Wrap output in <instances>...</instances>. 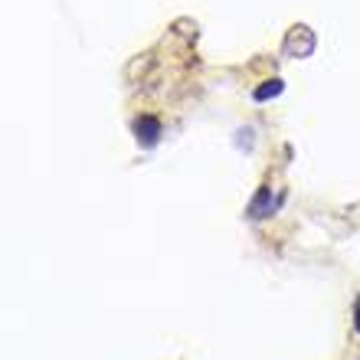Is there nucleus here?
I'll return each instance as SVG.
<instances>
[{"label": "nucleus", "instance_id": "1", "mask_svg": "<svg viewBox=\"0 0 360 360\" xmlns=\"http://www.w3.org/2000/svg\"><path fill=\"white\" fill-rule=\"evenodd\" d=\"M315 53V33L308 27H292L285 36V56H311Z\"/></svg>", "mask_w": 360, "mask_h": 360}, {"label": "nucleus", "instance_id": "2", "mask_svg": "<svg viewBox=\"0 0 360 360\" xmlns=\"http://www.w3.org/2000/svg\"><path fill=\"white\" fill-rule=\"evenodd\" d=\"M135 138L141 148H154L160 141V121L154 115H141L135 118Z\"/></svg>", "mask_w": 360, "mask_h": 360}, {"label": "nucleus", "instance_id": "3", "mask_svg": "<svg viewBox=\"0 0 360 360\" xmlns=\"http://www.w3.org/2000/svg\"><path fill=\"white\" fill-rule=\"evenodd\" d=\"M272 187H259V193H255V200L249 203V216L253 220H265L269 213H272Z\"/></svg>", "mask_w": 360, "mask_h": 360}, {"label": "nucleus", "instance_id": "4", "mask_svg": "<svg viewBox=\"0 0 360 360\" xmlns=\"http://www.w3.org/2000/svg\"><path fill=\"white\" fill-rule=\"evenodd\" d=\"M282 89H285V85H282V79H272V82H262V85H259V89L253 92V98H255V102H269V98L282 96Z\"/></svg>", "mask_w": 360, "mask_h": 360}, {"label": "nucleus", "instance_id": "5", "mask_svg": "<svg viewBox=\"0 0 360 360\" xmlns=\"http://www.w3.org/2000/svg\"><path fill=\"white\" fill-rule=\"evenodd\" d=\"M354 328L360 331V298H357V305H354Z\"/></svg>", "mask_w": 360, "mask_h": 360}]
</instances>
